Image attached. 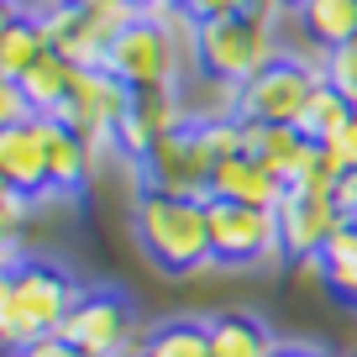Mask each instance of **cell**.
Returning <instances> with one entry per match:
<instances>
[{"instance_id":"obj_1","label":"cell","mask_w":357,"mask_h":357,"mask_svg":"<svg viewBox=\"0 0 357 357\" xmlns=\"http://www.w3.org/2000/svg\"><path fill=\"white\" fill-rule=\"evenodd\" d=\"M132 236L147 252V263L190 279L200 268H211V221H205V200L190 195H163V190H137L132 200Z\"/></svg>"},{"instance_id":"obj_2","label":"cell","mask_w":357,"mask_h":357,"mask_svg":"<svg viewBox=\"0 0 357 357\" xmlns=\"http://www.w3.org/2000/svg\"><path fill=\"white\" fill-rule=\"evenodd\" d=\"M79 279L58 263H22L0 279V347L6 352H26L32 342L53 336L63 326V315L74 310L79 300Z\"/></svg>"},{"instance_id":"obj_3","label":"cell","mask_w":357,"mask_h":357,"mask_svg":"<svg viewBox=\"0 0 357 357\" xmlns=\"http://www.w3.org/2000/svg\"><path fill=\"white\" fill-rule=\"evenodd\" d=\"M279 58V16L242 11V16H211L195 26L190 63L200 68V79L242 89L257 68H268Z\"/></svg>"},{"instance_id":"obj_4","label":"cell","mask_w":357,"mask_h":357,"mask_svg":"<svg viewBox=\"0 0 357 357\" xmlns=\"http://www.w3.org/2000/svg\"><path fill=\"white\" fill-rule=\"evenodd\" d=\"M58 336L84 347L89 357H147V331L137 326V310L116 289H84L74 310L63 315Z\"/></svg>"},{"instance_id":"obj_5","label":"cell","mask_w":357,"mask_h":357,"mask_svg":"<svg viewBox=\"0 0 357 357\" xmlns=\"http://www.w3.org/2000/svg\"><path fill=\"white\" fill-rule=\"evenodd\" d=\"M205 221H211V257L215 268H263L284 257L279 242V211L263 205H236V200H205Z\"/></svg>"},{"instance_id":"obj_6","label":"cell","mask_w":357,"mask_h":357,"mask_svg":"<svg viewBox=\"0 0 357 357\" xmlns=\"http://www.w3.org/2000/svg\"><path fill=\"white\" fill-rule=\"evenodd\" d=\"M178 63H184V47H178L153 16H132V22L111 37V53H105V68H111L132 95L178 89Z\"/></svg>"},{"instance_id":"obj_7","label":"cell","mask_w":357,"mask_h":357,"mask_svg":"<svg viewBox=\"0 0 357 357\" xmlns=\"http://www.w3.org/2000/svg\"><path fill=\"white\" fill-rule=\"evenodd\" d=\"M315 89H321V68H310L305 58L279 53L268 68H257L236 89V116H252V121H268V126H294Z\"/></svg>"},{"instance_id":"obj_8","label":"cell","mask_w":357,"mask_h":357,"mask_svg":"<svg viewBox=\"0 0 357 357\" xmlns=\"http://www.w3.org/2000/svg\"><path fill=\"white\" fill-rule=\"evenodd\" d=\"M142 190H163V195H190V200H211V174L215 158L200 142V126H184V132L163 137L153 153L142 158Z\"/></svg>"},{"instance_id":"obj_9","label":"cell","mask_w":357,"mask_h":357,"mask_svg":"<svg viewBox=\"0 0 357 357\" xmlns=\"http://www.w3.org/2000/svg\"><path fill=\"white\" fill-rule=\"evenodd\" d=\"M132 111V89L111 74V68H79L68 100L58 105L53 121L79 132L84 142H111V132L121 126V116Z\"/></svg>"},{"instance_id":"obj_10","label":"cell","mask_w":357,"mask_h":357,"mask_svg":"<svg viewBox=\"0 0 357 357\" xmlns=\"http://www.w3.org/2000/svg\"><path fill=\"white\" fill-rule=\"evenodd\" d=\"M47 137L53 121L47 116H22L16 126H0V178L26 200L53 195V168H47Z\"/></svg>"},{"instance_id":"obj_11","label":"cell","mask_w":357,"mask_h":357,"mask_svg":"<svg viewBox=\"0 0 357 357\" xmlns=\"http://www.w3.org/2000/svg\"><path fill=\"white\" fill-rule=\"evenodd\" d=\"M342 211H336L331 195H284L279 200V242H284V257H315L326 252L336 231H342Z\"/></svg>"},{"instance_id":"obj_12","label":"cell","mask_w":357,"mask_h":357,"mask_svg":"<svg viewBox=\"0 0 357 357\" xmlns=\"http://www.w3.org/2000/svg\"><path fill=\"white\" fill-rule=\"evenodd\" d=\"M211 195H215V200H236V205H263V211H279V200L289 195V184H284V178L273 174L263 158L236 153V158H226V163H215Z\"/></svg>"},{"instance_id":"obj_13","label":"cell","mask_w":357,"mask_h":357,"mask_svg":"<svg viewBox=\"0 0 357 357\" xmlns=\"http://www.w3.org/2000/svg\"><path fill=\"white\" fill-rule=\"evenodd\" d=\"M53 121V116H47ZM95 153H100V142H84L79 132H68V126L53 121V137H47V168H53V195H79L89 184V178L100 174L95 168Z\"/></svg>"},{"instance_id":"obj_14","label":"cell","mask_w":357,"mask_h":357,"mask_svg":"<svg viewBox=\"0 0 357 357\" xmlns=\"http://www.w3.org/2000/svg\"><path fill=\"white\" fill-rule=\"evenodd\" d=\"M279 336L268 331V321L247 310H221L211 315V357H273Z\"/></svg>"},{"instance_id":"obj_15","label":"cell","mask_w":357,"mask_h":357,"mask_svg":"<svg viewBox=\"0 0 357 357\" xmlns=\"http://www.w3.org/2000/svg\"><path fill=\"white\" fill-rule=\"evenodd\" d=\"M294 22H300V32L321 53L326 47H342V43H357V0H300Z\"/></svg>"},{"instance_id":"obj_16","label":"cell","mask_w":357,"mask_h":357,"mask_svg":"<svg viewBox=\"0 0 357 357\" xmlns=\"http://www.w3.org/2000/svg\"><path fill=\"white\" fill-rule=\"evenodd\" d=\"M74 74H79V68L68 63V58L43 53L32 74L16 79V84H22V95H26V111H32V116H58V105H63L68 89H74Z\"/></svg>"},{"instance_id":"obj_17","label":"cell","mask_w":357,"mask_h":357,"mask_svg":"<svg viewBox=\"0 0 357 357\" xmlns=\"http://www.w3.org/2000/svg\"><path fill=\"white\" fill-rule=\"evenodd\" d=\"M147 357H211V321L168 315L147 331Z\"/></svg>"},{"instance_id":"obj_18","label":"cell","mask_w":357,"mask_h":357,"mask_svg":"<svg viewBox=\"0 0 357 357\" xmlns=\"http://www.w3.org/2000/svg\"><path fill=\"white\" fill-rule=\"evenodd\" d=\"M43 53H53V47H47L37 16L22 11V16H16V26L0 37V74H6V79H26V74L37 68V58H43Z\"/></svg>"},{"instance_id":"obj_19","label":"cell","mask_w":357,"mask_h":357,"mask_svg":"<svg viewBox=\"0 0 357 357\" xmlns=\"http://www.w3.org/2000/svg\"><path fill=\"white\" fill-rule=\"evenodd\" d=\"M321 263H326V289H331L342 305H357V226L352 221L326 242Z\"/></svg>"},{"instance_id":"obj_20","label":"cell","mask_w":357,"mask_h":357,"mask_svg":"<svg viewBox=\"0 0 357 357\" xmlns=\"http://www.w3.org/2000/svg\"><path fill=\"white\" fill-rule=\"evenodd\" d=\"M347 121H352V105H347L342 95H336V89L321 79V89L310 95V105H305V116H300L294 126H300V132L310 137V142H326V137H336Z\"/></svg>"},{"instance_id":"obj_21","label":"cell","mask_w":357,"mask_h":357,"mask_svg":"<svg viewBox=\"0 0 357 357\" xmlns=\"http://www.w3.org/2000/svg\"><path fill=\"white\" fill-rule=\"evenodd\" d=\"M321 79L342 95L347 105L357 111V43H342V47H326L321 58Z\"/></svg>"},{"instance_id":"obj_22","label":"cell","mask_w":357,"mask_h":357,"mask_svg":"<svg viewBox=\"0 0 357 357\" xmlns=\"http://www.w3.org/2000/svg\"><path fill=\"white\" fill-rule=\"evenodd\" d=\"M315 147L326 153V163H331L336 178H342L347 168H357V111H352V121H347L336 137H326V142H315Z\"/></svg>"},{"instance_id":"obj_23","label":"cell","mask_w":357,"mask_h":357,"mask_svg":"<svg viewBox=\"0 0 357 357\" xmlns=\"http://www.w3.org/2000/svg\"><path fill=\"white\" fill-rule=\"evenodd\" d=\"M26 215H32V200L26 195H6L0 200V242H22Z\"/></svg>"},{"instance_id":"obj_24","label":"cell","mask_w":357,"mask_h":357,"mask_svg":"<svg viewBox=\"0 0 357 357\" xmlns=\"http://www.w3.org/2000/svg\"><path fill=\"white\" fill-rule=\"evenodd\" d=\"M22 116H32V111H26V95H22V84L0 74V126H16Z\"/></svg>"},{"instance_id":"obj_25","label":"cell","mask_w":357,"mask_h":357,"mask_svg":"<svg viewBox=\"0 0 357 357\" xmlns=\"http://www.w3.org/2000/svg\"><path fill=\"white\" fill-rule=\"evenodd\" d=\"M16 357H89L84 352V347H74V342H68V336H43V342H32V347H26V352H16Z\"/></svg>"},{"instance_id":"obj_26","label":"cell","mask_w":357,"mask_h":357,"mask_svg":"<svg viewBox=\"0 0 357 357\" xmlns=\"http://www.w3.org/2000/svg\"><path fill=\"white\" fill-rule=\"evenodd\" d=\"M331 200H336V211H342V221H352V226H357V168H347V174L336 178Z\"/></svg>"},{"instance_id":"obj_27","label":"cell","mask_w":357,"mask_h":357,"mask_svg":"<svg viewBox=\"0 0 357 357\" xmlns=\"http://www.w3.org/2000/svg\"><path fill=\"white\" fill-rule=\"evenodd\" d=\"M200 22H211V16H242V11H252V0H184Z\"/></svg>"},{"instance_id":"obj_28","label":"cell","mask_w":357,"mask_h":357,"mask_svg":"<svg viewBox=\"0 0 357 357\" xmlns=\"http://www.w3.org/2000/svg\"><path fill=\"white\" fill-rule=\"evenodd\" d=\"M16 263H22V242H0V279H6Z\"/></svg>"},{"instance_id":"obj_29","label":"cell","mask_w":357,"mask_h":357,"mask_svg":"<svg viewBox=\"0 0 357 357\" xmlns=\"http://www.w3.org/2000/svg\"><path fill=\"white\" fill-rule=\"evenodd\" d=\"M300 0H252V11H263V16H284V11H294Z\"/></svg>"},{"instance_id":"obj_30","label":"cell","mask_w":357,"mask_h":357,"mask_svg":"<svg viewBox=\"0 0 357 357\" xmlns=\"http://www.w3.org/2000/svg\"><path fill=\"white\" fill-rule=\"evenodd\" d=\"M273 357H326V352H321V347H300V342H289V347L279 342V352H273Z\"/></svg>"},{"instance_id":"obj_31","label":"cell","mask_w":357,"mask_h":357,"mask_svg":"<svg viewBox=\"0 0 357 357\" xmlns=\"http://www.w3.org/2000/svg\"><path fill=\"white\" fill-rule=\"evenodd\" d=\"M16 16H22V11H16V0H0V37L16 26Z\"/></svg>"},{"instance_id":"obj_32","label":"cell","mask_w":357,"mask_h":357,"mask_svg":"<svg viewBox=\"0 0 357 357\" xmlns=\"http://www.w3.org/2000/svg\"><path fill=\"white\" fill-rule=\"evenodd\" d=\"M126 6H132L137 16H147V11H158V6H163V0H126Z\"/></svg>"},{"instance_id":"obj_33","label":"cell","mask_w":357,"mask_h":357,"mask_svg":"<svg viewBox=\"0 0 357 357\" xmlns=\"http://www.w3.org/2000/svg\"><path fill=\"white\" fill-rule=\"evenodd\" d=\"M63 6H79V11H89V6H100V0H63Z\"/></svg>"},{"instance_id":"obj_34","label":"cell","mask_w":357,"mask_h":357,"mask_svg":"<svg viewBox=\"0 0 357 357\" xmlns=\"http://www.w3.org/2000/svg\"><path fill=\"white\" fill-rule=\"evenodd\" d=\"M6 195H16V190H11V184H6V178H0V200H6Z\"/></svg>"}]
</instances>
